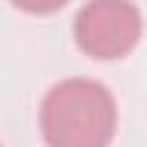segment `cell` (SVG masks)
I'll return each mask as SVG.
<instances>
[{
  "instance_id": "obj_1",
  "label": "cell",
  "mask_w": 147,
  "mask_h": 147,
  "mask_svg": "<svg viewBox=\"0 0 147 147\" xmlns=\"http://www.w3.org/2000/svg\"><path fill=\"white\" fill-rule=\"evenodd\" d=\"M39 124L48 147H106L117 126L115 99L92 78H64L46 92Z\"/></svg>"
},
{
  "instance_id": "obj_2",
  "label": "cell",
  "mask_w": 147,
  "mask_h": 147,
  "mask_svg": "<svg viewBox=\"0 0 147 147\" xmlns=\"http://www.w3.org/2000/svg\"><path fill=\"white\" fill-rule=\"evenodd\" d=\"M142 34L140 9L131 0H90L74 21L78 46L96 60H115L136 48Z\"/></svg>"
},
{
  "instance_id": "obj_3",
  "label": "cell",
  "mask_w": 147,
  "mask_h": 147,
  "mask_svg": "<svg viewBox=\"0 0 147 147\" xmlns=\"http://www.w3.org/2000/svg\"><path fill=\"white\" fill-rule=\"evenodd\" d=\"M67 2L69 0H11L14 7L30 11V14H51V11L62 9Z\"/></svg>"
}]
</instances>
